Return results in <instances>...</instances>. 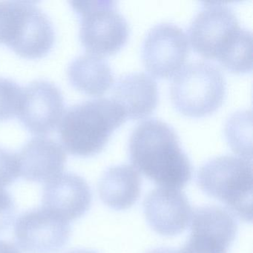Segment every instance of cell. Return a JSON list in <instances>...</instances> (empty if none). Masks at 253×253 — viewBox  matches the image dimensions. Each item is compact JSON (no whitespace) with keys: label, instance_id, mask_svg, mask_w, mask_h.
<instances>
[{"label":"cell","instance_id":"cell-18","mask_svg":"<svg viewBox=\"0 0 253 253\" xmlns=\"http://www.w3.org/2000/svg\"><path fill=\"white\" fill-rule=\"evenodd\" d=\"M231 147L243 158L252 160L251 111H240L228 119L225 128Z\"/></svg>","mask_w":253,"mask_h":253},{"label":"cell","instance_id":"cell-11","mask_svg":"<svg viewBox=\"0 0 253 253\" xmlns=\"http://www.w3.org/2000/svg\"><path fill=\"white\" fill-rule=\"evenodd\" d=\"M64 107L60 88L50 81L38 80L23 88L17 116L32 134L45 135L60 124Z\"/></svg>","mask_w":253,"mask_h":253},{"label":"cell","instance_id":"cell-13","mask_svg":"<svg viewBox=\"0 0 253 253\" xmlns=\"http://www.w3.org/2000/svg\"><path fill=\"white\" fill-rule=\"evenodd\" d=\"M92 201L85 179L75 173L60 174L45 185L42 193L44 208L65 220H75L85 214Z\"/></svg>","mask_w":253,"mask_h":253},{"label":"cell","instance_id":"cell-3","mask_svg":"<svg viewBox=\"0 0 253 253\" xmlns=\"http://www.w3.org/2000/svg\"><path fill=\"white\" fill-rule=\"evenodd\" d=\"M124 109L112 98L81 102L66 111L59 134L71 155L89 157L99 153L114 131L126 119Z\"/></svg>","mask_w":253,"mask_h":253},{"label":"cell","instance_id":"cell-16","mask_svg":"<svg viewBox=\"0 0 253 253\" xmlns=\"http://www.w3.org/2000/svg\"><path fill=\"white\" fill-rule=\"evenodd\" d=\"M102 201L115 210L131 208L141 192V178L135 169L127 164L108 169L99 183Z\"/></svg>","mask_w":253,"mask_h":253},{"label":"cell","instance_id":"cell-7","mask_svg":"<svg viewBox=\"0 0 253 253\" xmlns=\"http://www.w3.org/2000/svg\"><path fill=\"white\" fill-rule=\"evenodd\" d=\"M71 5L80 17V38L89 54H114L126 42L129 26L116 2L72 1Z\"/></svg>","mask_w":253,"mask_h":253},{"label":"cell","instance_id":"cell-1","mask_svg":"<svg viewBox=\"0 0 253 253\" xmlns=\"http://www.w3.org/2000/svg\"><path fill=\"white\" fill-rule=\"evenodd\" d=\"M130 160L161 187L180 189L192 176V167L172 126L156 118L137 124L128 141Z\"/></svg>","mask_w":253,"mask_h":253},{"label":"cell","instance_id":"cell-24","mask_svg":"<svg viewBox=\"0 0 253 253\" xmlns=\"http://www.w3.org/2000/svg\"><path fill=\"white\" fill-rule=\"evenodd\" d=\"M68 253H97L95 252L90 251L86 250H76L73 251L69 252Z\"/></svg>","mask_w":253,"mask_h":253},{"label":"cell","instance_id":"cell-8","mask_svg":"<svg viewBox=\"0 0 253 253\" xmlns=\"http://www.w3.org/2000/svg\"><path fill=\"white\" fill-rule=\"evenodd\" d=\"M70 235L69 221L44 207L20 214L14 225L16 241L26 253H57Z\"/></svg>","mask_w":253,"mask_h":253},{"label":"cell","instance_id":"cell-23","mask_svg":"<svg viewBox=\"0 0 253 253\" xmlns=\"http://www.w3.org/2000/svg\"><path fill=\"white\" fill-rule=\"evenodd\" d=\"M149 253H179V251L169 248H158L152 250Z\"/></svg>","mask_w":253,"mask_h":253},{"label":"cell","instance_id":"cell-6","mask_svg":"<svg viewBox=\"0 0 253 253\" xmlns=\"http://www.w3.org/2000/svg\"><path fill=\"white\" fill-rule=\"evenodd\" d=\"M226 81L212 63L196 60L183 66L173 78L171 97L182 113L201 117L212 113L223 103Z\"/></svg>","mask_w":253,"mask_h":253},{"label":"cell","instance_id":"cell-5","mask_svg":"<svg viewBox=\"0 0 253 253\" xmlns=\"http://www.w3.org/2000/svg\"><path fill=\"white\" fill-rule=\"evenodd\" d=\"M54 38L52 23L35 2H0V43L23 58L38 59L49 52Z\"/></svg>","mask_w":253,"mask_h":253},{"label":"cell","instance_id":"cell-20","mask_svg":"<svg viewBox=\"0 0 253 253\" xmlns=\"http://www.w3.org/2000/svg\"><path fill=\"white\" fill-rule=\"evenodd\" d=\"M20 175L18 155L0 147V189L10 186Z\"/></svg>","mask_w":253,"mask_h":253},{"label":"cell","instance_id":"cell-19","mask_svg":"<svg viewBox=\"0 0 253 253\" xmlns=\"http://www.w3.org/2000/svg\"><path fill=\"white\" fill-rule=\"evenodd\" d=\"M23 88L8 78H0V121H6L18 114Z\"/></svg>","mask_w":253,"mask_h":253},{"label":"cell","instance_id":"cell-10","mask_svg":"<svg viewBox=\"0 0 253 253\" xmlns=\"http://www.w3.org/2000/svg\"><path fill=\"white\" fill-rule=\"evenodd\" d=\"M189 52L184 31L172 23H158L146 34L142 58L146 69L158 77L168 78L183 66Z\"/></svg>","mask_w":253,"mask_h":253},{"label":"cell","instance_id":"cell-2","mask_svg":"<svg viewBox=\"0 0 253 253\" xmlns=\"http://www.w3.org/2000/svg\"><path fill=\"white\" fill-rule=\"evenodd\" d=\"M192 46L198 54L216 59L235 72L251 71V31L240 26L235 11L223 2H204L189 28Z\"/></svg>","mask_w":253,"mask_h":253},{"label":"cell","instance_id":"cell-22","mask_svg":"<svg viewBox=\"0 0 253 253\" xmlns=\"http://www.w3.org/2000/svg\"><path fill=\"white\" fill-rule=\"evenodd\" d=\"M0 253H21L13 243L0 241Z\"/></svg>","mask_w":253,"mask_h":253},{"label":"cell","instance_id":"cell-9","mask_svg":"<svg viewBox=\"0 0 253 253\" xmlns=\"http://www.w3.org/2000/svg\"><path fill=\"white\" fill-rule=\"evenodd\" d=\"M238 232L232 213L216 206L198 207L191 218V234L179 253H227Z\"/></svg>","mask_w":253,"mask_h":253},{"label":"cell","instance_id":"cell-14","mask_svg":"<svg viewBox=\"0 0 253 253\" xmlns=\"http://www.w3.org/2000/svg\"><path fill=\"white\" fill-rule=\"evenodd\" d=\"M20 175L29 181L48 183L61 174L66 162L63 146L56 140L36 137L23 146L18 155Z\"/></svg>","mask_w":253,"mask_h":253},{"label":"cell","instance_id":"cell-12","mask_svg":"<svg viewBox=\"0 0 253 253\" xmlns=\"http://www.w3.org/2000/svg\"><path fill=\"white\" fill-rule=\"evenodd\" d=\"M143 210L154 231L164 236H174L186 230L192 210L187 197L180 189L159 187L146 197Z\"/></svg>","mask_w":253,"mask_h":253},{"label":"cell","instance_id":"cell-17","mask_svg":"<svg viewBox=\"0 0 253 253\" xmlns=\"http://www.w3.org/2000/svg\"><path fill=\"white\" fill-rule=\"evenodd\" d=\"M67 75L75 88L89 95H102L114 82L113 71L107 61L89 53L75 58L69 65Z\"/></svg>","mask_w":253,"mask_h":253},{"label":"cell","instance_id":"cell-15","mask_svg":"<svg viewBox=\"0 0 253 253\" xmlns=\"http://www.w3.org/2000/svg\"><path fill=\"white\" fill-rule=\"evenodd\" d=\"M112 99L122 107L126 117L144 118L158 104V84L153 77L145 72L126 74L115 83Z\"/></svg>","mask_w":253,"mask_h":253},{"label":"cell","instance_id":"cell-4","mask_svg":"<svg viewBox=\"0 0 253 253\" xmlns=\"http://www.w3.org/2000/svg\"><path fill=\"white\" fill-rule=\"evenodd\" d=\"M198 184L203 192L223 202L239 218L252 222L251 159L233 155L212 158L200 168Z\"/></svg>","mask_w":253,"mask_h":253},{"label":"cell","instance_id":"cell-21","mask_svg":"<svg viewBox=\"0 0 253 253\" xmlns=\"http://www.w3.org/2000/svg\"><path fill=\"white\" fill-rule=\"evenodd\" d=\"M16 207L9 192L0 189V233L6 230L14 219Z\"/></svg>","mask_w":253,"mask_h":253}]
</instances>
